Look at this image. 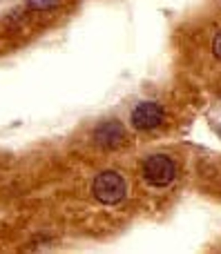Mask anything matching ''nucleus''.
<instances>
[{"label": "nucleus", "mask_w": 221, "mask_h": 254, "mask_svg": "<svg viewBox=\"0 0 221 254\" xmlns=\"http://www.w3.org/2000/svg\"><path fill=\"white\" fill-rule=\"evenodd\" d=\"M125 192H128L125 179L114 170L98 172L92 183L94 198L98 203H103V205H116V203H121L125 198Z\"/></svg>", "instance_id": "obj_1"}, {"label": "nucleus", "mask_w": 221, "mask_h": 254, "mask_svg": "<svg viewBox=\"0 0 221 254\" xmlns=\"http://www.w3.org/2000/svg\"><path fill=\"white\" fill-rule=\"evenodd\" d=\"M141 174L150 188H168L177 179V163L165 154H150L141 165Z\"/></svg>", "instance_id": "obj_2"}, {"label": "nucleus", "mask_w": 221, "mask_h": 254, "mask_svg": "<svg viewBox=\"0 0 221 254\" xmlns=\"http://www.w3.org/2000/svg\"><path fill=\"white\" fill-rule=\"evenodd\" d=\"M132 125L141 131H150L154 127H159L161 123L165 121V112L159 103H152V101H146V103H139L137 107L132 110Z\"/></svg>", "instance_id": "obj_3"}, {"label": "nucleus", "mask_w": 221, "mask_h": 254, "mask_svg": "<svg viewBox=\"0 0 221 254\" xmlns=\"http://www.w3.org/2000/svg\"><path fill=\"white\" fill-rule=\"evenodd\" d=\"M94 143L101 149H116L125 143V127L119 121H103L94 129Z\"/></svg>", "instance_id": "obj_4"}, {"label": "nucleus", "mask_w": 221, "mask_h": 254, "mask_svg": "<svg viewBox=\"0 0 221 254\" xmlns=\"http://www.w3.org/2000/svg\"><path fill=\"white\" fill-rule=\"evenodd\" d=\"M27 2L36 11H49V9H54L58 4V0H27Z\"/></svg>", "instance_id": "obj_5"}, {"label": "nucleus", "mask_w": 221, "mask_h": 254, "mask_svg": "<svg viewBox=\"0 0 221 254\" xmlns=\"http://www.w3.org/2000/svg\"><path fill=\"white\" fill-rule=\"evenodd\" d=\"M213 54L217 61H221V29L217 31V36H215V40H213Z\"/></svg>", "instance_id": "obj_6"}, {"label": "nucleus", "mask_w": 221, "mask_h": 254, "mask_svg": "<svg viewBox=\"0 0 221 254\" xmlns=\"http://www.w3.org/2000/svg\"><path fill=\"white\" fill-rule=\"evenodd\" d=\"M219 134H221V127H219Z\"/></svg>", "instance_id": "obj_7"}]
</instances>
